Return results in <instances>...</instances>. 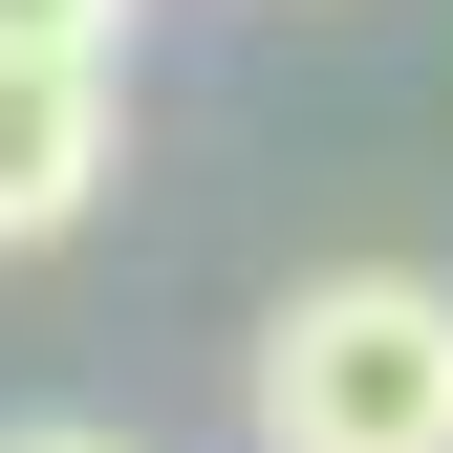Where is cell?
Wrapping results in <instances>:
<instances>
[{
	"label": "cell",
	"mask_w": 453,
	"mask_h": 453,
	"mask_svg": "<svg viewBox=\"0 0 453 453\" xmlns=\"http://www.w3.org/2000/svg\"><path fill=\"white\" fill-rule=\"evenodd\" d=\"M238 432L259 453H453V280L432 259L280 280L259 346H238Z\"/></svg>",
	"instance_id": "cell-1"
},
{
	"label": "cell",
	"mask_w": 453,
	"mask_h": 453,
	"mask_svg": "<svg viewBox=\"0 0 453 453\" xmlns=\"http://www.w3.org/2000/svg\"><path fill=\"white\" fill-rule=\"evenodd\" d=\"M108 173H130V65H43V43H0V259L87 238Z\"/></svg>",
	"instance_id": "cell-2"
},
{
	"label": "cell",
	"mask_w": 453,
	"mask_h": 453,
	"mask_svg": "<svg viewBox=\"0 0 453 453\" xmlns=\"http://www.w3.org/2000/svg\"><path fill=\"white\" fill-rule=\"evenodd\" d=\"M0 43H43V65H130V0H0Z\"/></svg>",
	"instance_id": "cell-3"
},
{
	"label": "cell",
	"mask_w": 453,
	"mask_h": 453,
	"mask_svg": "<svg viewBox=\"0 0 453 453\" xmlns=\"http://www.w3.org/2000/svg\"><path fill=\"white\" fill-rule=\"evenodd\" d=\"M0 453H151V432H108V411H22Z\"/></svg>",
	"instance_id": "cell-4"
}]
</instances>
